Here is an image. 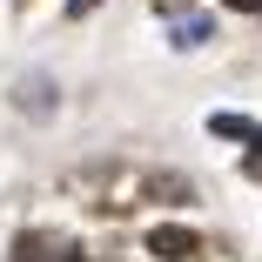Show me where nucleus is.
Masks as SVG:
<instances>
[{"mask_svg": "<svg viewBox=\"0 0 262 262\" xmlns=\"http://www.w3.org/2000/svg\"><path fill=\"white\" fill-rule=\"evenodd\" d=\"M202 242H195V229H162V222H155L148 229V255H162V262H188Z\"/></svg>", "mask_w": 262, "mask_h": 262, "instance_id": "f257e3e1", "label": "nucleus"}, {"mask_svg": "<svg viewBox=\"0 0 262 262\" xmlns=\"http://www.w3.org/2000/svg\"><path fill=\"white\" fill-rule=\"evenodd\" d=\"M208 128H215V135H229V141H255V135H262L249 115H208Z\"/></svg>", "mask_w": 262, "mask_h": 262, "instance_id": "f03ea898", "label": "nucleus"}, {"mask_svg": "<svg viewBox=\"0 0 262 262\" xmlns=\"http://www.w3.org/2000/svg\"><path fill=\"white\" fill-rule=\"evenodd\" d=\"M195 40H208V20H182V34H175V47H195Z\"/></svg>", "mask_w": 262, "mask_h": 262, "instance_id": "7ed1b4c3", "label": "nucleus"}, {"mask_svg": "<svg viewBox=\"0 0 262 262\" xmlns=\"http://www.w3.org/2000/svg\"><path fill=\"white\" fill-rule=\"evenodd\" d=\"M242 175H249V182H262V135H255V148L242 155Z\"/></svg>", "mask_w": 262, "mask_h": 262, "instance_id": "20e7f679", "label": "nucleus"}, {"mask_svg": "<svg viewBox=\"0 0 262 262\" xmlns=\"http://www.w3.org/2000/svg\"><path fill=\"white\" fill-rule=\"evenodd\" d=\"M94 7H101V0H68V14H74V20H81V14H94Z\"/></svg>", "mask_w": 262, "mask_h": 262, "instance_id": "39448f33", "label": "nucleus"}, {"mask_svg": "<svg viewBox=\"0 0 262 262\" xmlns=\"http://www.w3.org/2000/svg\"><path fill=\"white\" fill-rule=\"evenodd\" d=\"M229 7H242V14H262V0H229Z\"/></svg>", "mask_w": 262, "mask_h": 262, "instance_id": "423d86ee", "label": "nucleus"}, {"mask_svg": "<svg viewBox=\"0 0 262 262\" xmlns=\"http://www.w3.org/2000/svg\"><path fill=\"white\" fill-rule=\"evenodd\" d=\"M155 7H162V14H168V7H182V0H155Z\"/></svg>", "mask_w": 262, "mask_h": 262, "instance_id": "0eeeda50", "label": "nucleus"}]
</instances>
